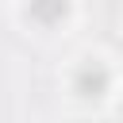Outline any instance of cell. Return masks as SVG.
Masks as SVG:
<instances>
[{
	"mask_svg": "<svg viewBox=\"0 0 123 123\" xmlns=\"http://www.w3.org/2000/svg\"><path fill=\"white\" fill-rule=\"evenodd\" d=\"M73 85H77V92H81L85 100H100V96L108 92V69H104L100 62H85V65L77 69Z\"/></svg>",
	"mask_w": 123,
	"mask_h": 123,
	"instance_id": "obj_1",
	"label": "cell"
},
{
	"mask_svg": "<svg viewBox=\"0 0 123 123\" xmlns=\"http://www.w3.org/2000/svg\"><path fill=\"white\" fill-rule=\"evenodd\" d=\"M27 15L35 23H42V27H54V23H62L69 15V0H31L27 4Z\"/></svg>",
	"mask_w": 123,
	"mask_h": 123,
	"instance_id": "obj_2",
	"label": "cell"
},
{
	"mask_svg": "<svg viewBox=\"0 0 123 123\" xmlns=\"http://www.w3.org/2000/svg\"><path fill=\"white\" fill-rule=\"evenodd\" d=\"M119 111H123V104H119Z\"/></svg>",
	"mask_w": 123,
	"mask_h": 123,
	"instance_id": "obj_3",
	"label": "cell"
}]
</instances>
